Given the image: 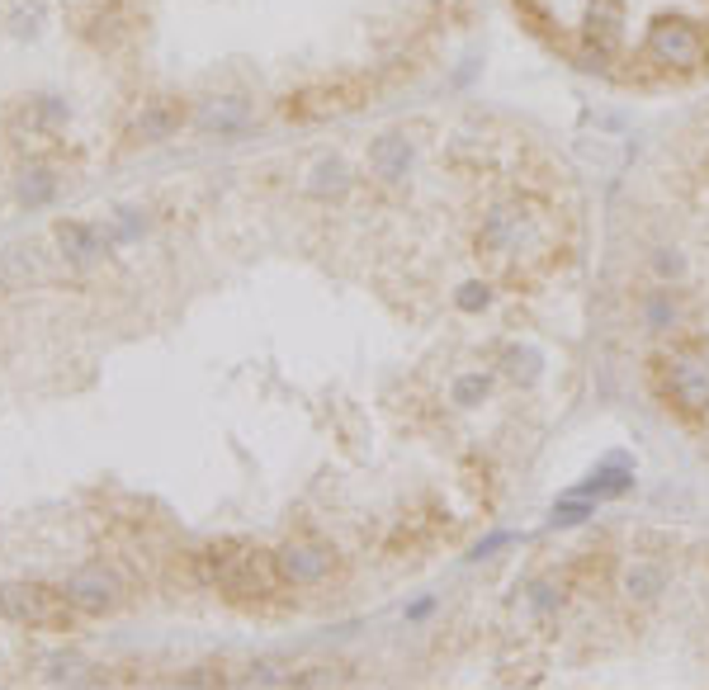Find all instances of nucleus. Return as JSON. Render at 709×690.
Segmentation results:
<instances>
[{"label": "nucleus", "mask_w": 709, "mask_h": 690, "mask_svg": "<svg viewBox=\"0 0 709 690\" xmlns=\"http://www.w3.org/2000/svg\"><path fill=\"white\" fill-rule=\"evenodd\" d=\"M199 572H203L208 587H218L232 600H269L284 587L279 562L269 553H260V549H246V543H237V539H222V543H213V549H203Z\"/></svg>", "instance_id": "obj_1"}, {"label": "nucleus", "mask_w": 709, "mask_h": 690, "mask_svg": "<svg viewBox=\"0 0 709 690\" xmlns=\"http://www.w3.org/2000/svg\"><path fill=\"white\" fill-rule=\"evenodd\" d=\"M0 615L24 624V629H71L76 605L67 591H52L43 581H5L0 587Z\"/></svg>", "instance_id": "obj_2"}, {"label": "nucleus", "mask_w": 709, "mask_h": 690, "mask_svg": "<svg viewBox=\"0 0 709 690\" xmlns=\"http://www.w3.org/2000/svg\"><path fill=\"white\" fill-rule=\"evenodd\" d=\"M648 57L662 61V67H672V71H700L704 57H709V43L685 19H657L648 29Z\"/></svg>", "instance_id": "obj_3"}, {"label": "nucleus", "mask_w": 709, "mask_h": 690, "mask_svg": "<svg viewBox=\"0 0 709 690\" xmlns=\"http://www.w3.org/2000/svg\"><path fill=\"white\" fill-rule=\"evenodd\" d=\"M61 591H67V600L80 615H104L123 600V581H118L114 568H104V562H86V568H76L67 581H61Z\"/></svg>", "instance_id": "obj_4"}, {"label": "nucleus", "mask_w": 709, "mask_h": 690, "mask_svg": "<svg viewBox=\"0 0 709 690\" xmlns=\"http://www.w3.org/2000/svg\"><path fill=\"white\" fill-rule=\"evenodd\" d=\"M666 397L685 416L709 411V364L695 360V354H672V364H666Z\"/></svg>", "instance_id": "obj_5"}, {"label": "nucleus", "mask_w": 709, "mask_h": 690, "mask_svg": "<svg viewBox=\"0 0 709 690\" xmlns=\"http://www.w3.org/2000/svg\"><path fill=\"white\" fill-rule=\"evenodd\" d=\"M275 562H279L284 581H294V587H317L336 558H331V549L317 543V539H294V543H284V549L275 553Z\"/></svg>", "instance_id": "obj_6"}, {"label": "nucleus", "mask_w": 709, "mask_h": 690, "mask_svg": "<svg viewBox=\"0 0 709 690\" xmlns=\"http://www.w3.org/2000/svg\"><path fill=\"white\" fill-rule=\"evenodd\" d=\"M109 227H99V222H61L57 227V250H61V260H71L76 269H86L95 260L109 256Z\"/></svg>", "instance_id": "obj_7"}, {"label": "nucleus", "mask_w": 709, "mask_h": 690, "mask_svg": "<svg viewBox=\"0 0 709 690\" xmlns=\"http://www.w3.org/2000/svg\"><path fill=\"white\" fill-rule=\"evenodd\" d=\"M634 487V468H629V458L624 454H615V458H606L596 473H587L577 487H568L562 496H577V501H606V496H619V492H629Z\"/></svg>", "instance_id": "obj_8"}, {"label": "nucleus", "mask_w": 709, "mask_h": 690, "mask_svg": "<svg viewBox=\"0 0 709 690\" xmlns=\"http://www.w3.org/2000/svg\"><path fill=\"white\" fill-rule=\"evenodd\" d=\"M194 123L203 133H241L251 123V99L241 95H213L194 109Z\"/></svg>", "instance_id": "obj_9"}, {"label": "nucleus", "mask_w": 709, "mask_h": 690, "mask_svg": "<svg viewBox=\"0 0 709 690\" xmlns=\"http://www.w3.org/2000/svg\"><path fill=\"white\" fill-rule=\"evenodd\" d=\"M180 123H184V109L175 99H152V104H142V109H137L128 137L133 142H161V137H171Z\"/></svg>", "instance_id": "obj_10"}, {"label": "nucleus", "mask_w": 709, "mask_h": 690, "mask_svg": "<svg viewBox=\"0 0 709 690\" xmlns=\"http://www.w3.org/2000/svg\"><path fill=\"white\" fill-rule=\"evenodd\" d=\"M369 165H373V175L379 180H402L411 171V142L402 133H383V137H373V147H369Z\"/></svg>", "instance_id": "obj_11"}, {"label": "nucleus", "mask_w": 709, "mask_h": 690, "mask_svg": "<svg viewBox=\"0 0 709 690\" xmlns=\"http://www.w3.org/2000/svg\"><path fill=\"white\" fill-rule=\"evenodd\" d=\"M303 184H307V194H312V199H331V194H345L350 171H345V161H341V156H322V161L303 175Z\"/></svg>", "instance_id": "obj_12"}, {"label": "nucleus", "mask_w": 709, "mask_h": 690, "mask_svg": "<svg viewBox=\"0 0 709 690\" xmlns=\"http://www.w3.org/2000/svg\"><path fill=\"white\" fill-rule=\"evenodd\" d=\"M52 194H57V180H52L48 165H29V171H19L14 199L24 208H43V203H52Z\"/></svg>", "instance_id": "obj_13"}, {"label": "nucleus", "mask_w": 709, "mask_h": 690, "mask_svg": "<svg viewBox=\"0 0 709 690\" xmlns=\"http://www.w3.org/2000/svg\"><path fill=\"white\" fill-rule=\"evenodd\" d=\"M624 587H629L634 600H657L666 591V568L662 562H634L629 577H624Z\"/></svg>", "instance_id": "obj_14"}, {"label": "nucleus", "mask_w": 709, "mask_h": 690, "mask_svg": "<svg viewBox=\"0 0 709 690\" xmlns=\"http://www.w3.org/2000/svg\"><path fill=\"white\" fill-rule=\"evenodd\" d=\"M43 681L48 685H80V681H90V662L76 657V653H57L43 662Z\"/></svg>", "instance_id": "obj_15"}, {"label": "nucleus", "mask_w": 709, "mask_h": 690, "mask_svg": "<svg viewBox=\"0 0 709 690\" xmlns=\"http://www.w3.org/2000/svg\"><path fill=\"white\" fill-rule=\"evenodd\" d=\"M520 227H525V222H520V213H515V208H496V213L483 222V246H487V250H502V246H511V241L520 237Z\"/></svg>", "instance_id": "obj_16"}, {"label": "nucleus", "mask_w": 709, "mask_h": 690, "mask_svg": "<svg viewBox=\"0 0 709 690\" xmlns=\"http://www.w3.org/2000/svg\"><path fill=\"white\" fill-rule=\"evenodd\" d=\"M619 24H624V10L615 5V0H596V5L587 10V29H591V38L600 33V48H610V43H615Z\"/></svg>", "instance_id": "obj_17"}, {"label": "nucleus", "mask_w": 709, "mask_h": 690, "mask_svg": "<svg viewBox=\"0 0 709 690\" xmlns=\"http://www.w3.org/2000/svg\"><path fill=\"white\" fill-rule=\"evenodd\" d=\"M104 227H109L114 241H133V237L147 232V213H142V208H118L114 222H104Z\"/></svg>", "instance_id": "obj_18"}, {"label": "nucleus", "mask_w": 709, "mask_h": 690, "mask_svg": "<svg viewBox=\"0 0 709 690\" xmlns=\"http://www.w3.org/2000/svg\"><path fill=\"white\" fill-rule=\"evenodd\" d=\"M596 506L591 501H577V496H562L558 506H553V525H581V520H591Z\"/></svg>", "instance_id": "obj_19"}, {"label": "nucleus", "mask_w": 709, "mask_h": 690, "mask_svg": "<svg viewBox=\"0 0 709 690\" xmlns=\"http://www.w3.org/2000/svg\"><path fill=\"white\" fill-rule=\"evenodd\" d=\"M246 681L251 685H294V672L279 666V662H256L251 672H246Z\"/></svg>", "instance_id": "obj_20"}, {"label": "nucleus", "mask_w": 709, "mask_h": 690, "mask_svg": "<svg viewBox=\"0 0 709 690\" xmlns=\"http://www.w3.org/2000/svg\"><path fill=\"white\" fill-rule=\"evenodd\" d=\"M483 392H487L483 379H458V383H454V402H458V407H473Z\"/></svg>", "instance_id": "obj_21"}, {"label": "nucleus", "mask_w": 709, "mask_h": 690, "mask_svg": "<svg viewBox=\"0 0 709 690\" xmlns=\"http://www.w3.org/2000/svg\"><path fill=\"white\" fill-rule=\"evenodd\" d=\"M681 269H685V265H681L676 250H657V275H672V279H676Z\"/></svg>", "instance_id": "obj_22"}, {"label": "nucleus", "mask_w": 709, "mask_h": 690, "mask_svg": "<svg viewBox=\"0 0 709 690\" xmlns=\"http://www.w3.org/2000/svg\"><path fill=\"white\" fill-rule=\"evenodd\" d=\"M458 303H464V307H483L487 303V288L483 284H464V288H458Z\"/></svg>", "instance_id": "obj_23"}, {"label": "nucleus", "mask_w": 709, "mask_h": 690, "mask_svg": "<svg viewBox=\"0 0 709 690\" xmlns=\"http://www.w3.org/2000/svg\"><path fill=\"white\" fill-rule=\"evenodd\" d=\"M534 605H539V610H544V615H549V610H553V605H558V596H553V587H534Z\"/></svg>", "instance_id": "obj_24"}]
</instances>
